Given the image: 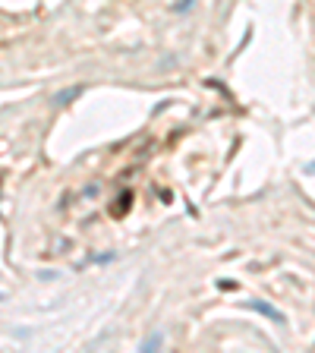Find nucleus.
I'll list each match as a JSON object with an SVG mask.
<instances>
[{
  "instance_id": "7ed1b4c3",
  "label": "nucleus",
  "mask_w": 315,
  "mask_h": 353,
  "mask_svg": "<svg viewBox=\"0 0 315 353\" xmlns=\"http://www.w3.org/2000/svg\"><path fill=\"white\" fill-rule=\"evenodd\" d=\"M130 205H132V192H123V196H120V202H117V208H110V212H114V214H126V212H130Z\"/></svg>"
},
{
  "instance_id": "39448f33",
  "label": "nucleus",
  "mask_w": 315,
  "mask_h": 353,
  "mask_svg": "<svg viewBox=\"0 0 315 353\" xmlns=\"http://www.w3.org/2000/svg\"><path fill=\"white\" fill-rule=\"evenodd\" d=\"M192 3H196V0H180V3H176V10H186V7H192Z\"/></svg>"
},
{
  "instance_id": "423d86ee",
  "label": "nucleus",
  "mask_w": 315,
  "mask_h": 353,
  "mask_svg": "<svg viewBox=\"0 0 315 353\" xmlns=\"http://www.w3.org/2000/svg\"><path fill=\"white\" fill-rule=\"evenodd\" d=\"M309 170H315V164H309Z\"/></svg>"
},
{
  "instance_id": "f03ea898",
  "label": "nucleus",
  "mask_w": 315,
  "mask_h": 353,
  "mask_svg": "<svg viewBox=\"0 0 315 353\" xmlns=\"http://www.w3.org/2000/svg\"><path fill=\"white\" fill-rule=\"evenodd\" d=\"M82 92H85L82 85H73V88H63V92H57V95H54V108H63V104L76 101V98H79Z\"/></svg>"
},
{
  "instance_id": "f257e3e1",
  "label": "nucleus",
  "mask_w": 315,
  "mask_h": 353,
  "mask_svg": "<svg viewBox=\"0 0 315 353\" xmlns=\"http://www.w3.org/2000/svg\"><path fill=\"white\" fill-rule=\"evenodd\" d=\"M246 306L256 309V312H262L265 319H272L274 325H284V312H281V309H274L272 303H265V300H246Z\"/></svg>"
},
{
  "instance_id": "20e7f679",
  "label": "nucleus",
  "mask_w": 315,
  "mask_h": 353,
  "mask_svg": "<svg viewBox=\"0 0 315 353\" xmlns=\"http://www.w3.org/2000/svg\"><path fill=\"white\" fill-rule=\"evenodd\" d=\"M161 341H164L161 334H152V338H148L145 344H142V350H154V347H161Z\"/></svg>"
}]
</instances>
